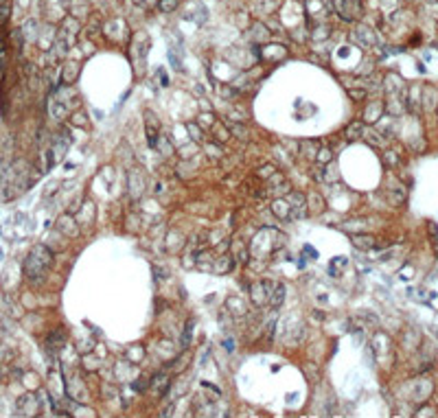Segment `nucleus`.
<instances>
[{
  "label": "nucleus",
  "instance_id": "obj_6",
  "mask_svg": "<svg viewBox=\"0 0 438 418\" xmlns=\"http://www.w3.org/2000/svg\"><path fill=\"white\" fill-rule=\"evenodd\" d=\"M154 387L158 390V394L163 396L167 390H169V377H167L165 372H160V374H156L154 377Z\"/></svg>",
  "mask_w": 438,
  "mask_h": 418
},
{
  "label": "nucleus",
  "instance_id": "obj_13",
  "mask_svg": "<svg viewBox=\"0 0 438 418\" xmlns=\"http://www.w3.org/2000/svg\"><path fill=\"white\" fill-rule=\"evenodd\" d=\"M318 160H320L322 165H325V162H331L333 160V151L331 149H320L318 151Z\"/></svg>",
  "mask_w": 438,
  "mask_h": 418
},
{
  "label": "nucleus",
  "instance_id": "obj_5",
  "mask_svg": "<svg viewBox=\"0 0 438 418\" xmlns=\"http://www.w3.org/2000/svg\"><path fill=\"white\" fill-rule=\"evenodd\" d=\"M66 342V331H53L49 335V348H62Z\"/></svg>",
  "mask_w": 438,
  "mask_h": 418
},
{
  "label": "nucleus",
  "instance_id": "obj_10",
  "mask_svg": "<svg viewBox=\"0 0 438 418\" xmlns=\"http://www.w3.org/2000/svg\"><path fill=\"white\" fill-rule=\"evenodd\" d=\"M272 208H274V213H276V215H278V217H280V219H287V217H289V215H287V213H285V210H287V202H285V199H276V202H274V206H272Z\"/></svg>",
  "mask_w": 438,
  "mask_h": 418
},
{
  "label": "nucleus",
  "instance_id": "obj_9",
  "mask_svg": "<svg viewBox=\"0 0 438 418\" xmlns=\"http://www.w3.org/2000/svg\"><path fill=\"white\" fill-rule=\"evenodd\" d=\"M379 114H381V103H370V107L368 110H366V120H368V123H373V120H377L379 118Z\"/></svg>",
  "mask_w": 438,
  "mask_h": 418
},
{
  "label": "nucleus",
  "instance_id": "obj_8",
  "mask_svg": "<svg viewBox=\"0 0 438 418\" xmlns=\"http://www.w3.org/2000/svg\"><path fill=\"white\" fill-rule=\"evenodd\" d=\"M353 243H355V247H359V250H370V247H375V237H353Z\"/></svg>",
  "mask_w": 438,
  "mask_h": 418
},
{
  "label": "nucleus",
  "instance_id": "obj_17",
  "mask_svg": "<svg viewBox=\"0 0 438 418\" xmlns=\"http://www.w3.org/2000/svg\"><path fill=\"white\" fill-rule=\"evenodd\" d=\"M425 414H436L434 409H421V411H416V416H425Z\"/></svg>",
  "mask_w": 438,
  "mask_h": 418
},
{
  "label": "nucleus",
  "instance_id": "obj_12",
  "mask_svg": "<svg viewBox=\"0 0 438 418\" xmlns=\"http://www.w3.org/2000/svg\"><path fill=\"white\" fill-rule=\"evenodd\" d=\"M362 131H364L362 123H353L349 129H346V138H357V136H362Z\"/></svg>",
  "mask_w": 438,
  "mask_h": 418
},
{
  "label": "nucleus",
  "instance_id": "obj_3",
  "mask_svg": "<svg viewBox=\"0 0 438 418\" xmlns=\"http://www.w3.org/2000/svg\"><path fill=\"white\" fill-rule=\"evenodd\" d=\"M38 407H40V403L35 401V396L33 394H25V396L18 398L16 414L18 416H33V414H38Z\"/></svg>",
  "mask_w": 438,
  "mask_h": 418
},
{
  "label": "nucleus",
  "instance_id": "obj_1",
  "mask_svg": "<svg viewBox=\"0 0 438 418\" xmlns=\"http://www.w3.org/2000/svg\"><path fill=\"white\" fill-rule=\"evenodd\" d=\"M53 263V254L49 252V247L46 245H35L31 252H29V256L25 260V274L27 278H31V281H40L42 276H44V271L51 267Z\"/></svg>",
  "mask_w": 438,
  "mask_h": 418
},
{
  "label": "nucleus",
  "instance_id": "obj_4",
  "mask_svg": "<svg viewBox=\"0 0 438 418\" xmlns=\"http://www.w3.org/2000/svg\"><path fill=\"white\" fill-rule=\"evenodd\" d=\"M265 289H269V285H263V283H256L254 287H252V300H254L256 305H263L265 298H269V294H263Z\"/></svg>",
  "mask_w": 438,
  "mask_h": 418
},
{
  "label": "nucleus",
  "instance_id": "obj_16",
  "mask_svg": "<svg viewBox=\"0 0 438 418\" xmlns=\"http://www.w3.org/2000/svg\"><path fill=\"white\" fill-rule=\"evenodd\" d=\"M429 234H431V237H434V241L438 243V230H436V226H434V223H429Z\"/></svg>",
  "mask_w": 438,
  "mask_h": 418
},
{
  "label": "nucleus",
  "instance_id": "obj_14",
  "mask_svg": "<svg viewBox=\"0 0 438 418\" xmlns=\"http://www.w3.org/2000/svg\"><path fill=\"white\" fill-rule=\"evenodd\" d=\"M178 7V0H160V9L163 11H173Z\"/></svg>",
  "mask_w": 438,
  "mask_h": 418
},
{
  "label": "nucleus",
  "instance_id": "obj_7",
  "mask_svg": "<svg viewBox=\"0 0 438 418\" xmlns=\"http://www.w3.org/2000/svg\"><path fill=\"white\" fill-rule=\"evenodd\" d=\"M274 289H276V292L269 294V298H272L274 307H280V305H283V300H285V287L278 283V285H274Z\"/></svg>",
  "mask_w": 438,
  "mask_h": 418
},
{
  "label": "nucleus",
  "instance_id": "obj_15",
  "mask_svg": "<svg viewBox=\"0 0 438 418\" xmlns=\"http://www.w3.org/2000/svg\"><path fill=\"white\" fill-rule=\"evenodd\" d=\"M349 94L353 96V99H364L366 92H364V90H362V92H357V90H349Z\"/></svg>",
  "mask_w": 438,
  "mask_h": 418
},
{
  "label": "nucleus",
  "instance_id": "obj_2",
  "mask_svg": "<svg viewBox=\"0 0 438 418\" xmlns=\"http://www.w3.org/2000/svg\"><path fill=\"white\" fill-rule=\"evenodd\" d=\"M338 3V11L344 20H357L362 14V3L359 0H335Z\"/></svg>",
  "mask_w": 438,
  "mask_h": 418
},
{
  "label": "nucleus",
  "instance_id": "obj_11",
  "mask_svg": "<svg viewBox=\"0 0 438 418\" xmlns=\"http://www.w3.org/2000/svg\"><path fill=\"white\" fill-rule=\"evenodd\" d=\"M9 16H11V5L9 3H0V27L9 20Z\"/></svg>",
  "mask_w": 438,
  "mask_h": 418
}]
</instances>
